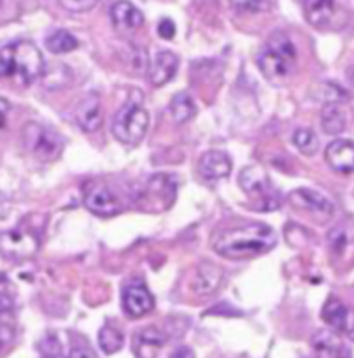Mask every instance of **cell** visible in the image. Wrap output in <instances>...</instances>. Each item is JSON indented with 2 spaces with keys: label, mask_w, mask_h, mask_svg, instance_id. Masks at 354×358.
I'll return each mask as SVG.
<instances>
[{
  "label": "cell",
  "mask_w": 354,
  "mask_h": 358,
  "mask_svg": "<svg viewBox=\"0 0 354 358\" xmlns=\"http://www.w3.org/2000/svg\"><path fill=\"white\" fill-rule=\"evenodd\" d=\"M295 65L297 50L290 37L283 32L272 34L258 55V67L261 74L272 85H284L293 76Z\"/></svg>",
  "instance_id": "3"
},
{
  "label": "cell",
  "mask_w": 354,
  "mask_h": 358,
  "mask_svg": "<svg viewBox=\"0 0 354 358\" xmlns=\"http://www.w3.org/2000/svg\"><path fill=\"white\" fill-rule=\"evenodd\" d=\"M277 244V234L265 223L230 227L221 230L212 239V248L221 257L230 260H246L269 253Z\"/></svg>",
  "instance_id": "1"
},
{
  "label": "cell",
  "mask_w": 354,
  "mask_h": 358,
  "mask_svg": "<svg viewBox=\"0 0 354 358\" xmlns=\"http://www.w3.org/2000/svg\"><path fill=\"white\" fill-rule=\"evenodd\" d=\"M44 74V57L30 41H18L0 48V79L16 78L30 85Z\"/></svg>",
  "instance_id": "2"
},
{
  "label": "cell",
  "mask_w": 354,
  "mask_h": 358,
  "mask_svg": "<svg viewBox=\"0 0 354 358\" xmlns=\"http://www.w3.org/2000/svg\"><path fill=\"white\" fill-rule=\"evenodd\" d=\"M239 183L240 188L253 201H256L254 202L256 211H274V209H279V194L274 190L269 176L261 167L251 165V167L242 169L239 176Z\"/></svg>",
  "instance_id": "5"
},
{
  "label": "cell",
  "mask_w": 354,
  "mask_h": 358,
  "mask_svg": "<svg viewBox=\"0 0 354 358\" xmlns=\"http://www.w3.org/2000/svg\"><path fill=\"white\" fill-rule=\"evenodd\" d=\"M13 339H15V330L11 325L0 323V355L11 348Z\"/></svg>",
  "instance_id": "28"
},
{
  "label": "cell",
  "mask_w": 354,
  "mask_h": 358,
  "mask_svg": "<svg viewBox=\"0 0 354 358\" xmlns=\"http://www.w3.org/2000/svg\"><path fill=\"white\" fill-rule=\"evenodd\" d=\"M98 344H101L104 353H116V351L123 348V334L118 329H115V327H104L98 332Z\"/></svg>",
  "instance_id": "24"
},
{
  "label": "cell",
  "mask_w": 354,
  "mask_h": 358,
  "mask_svg": "<svg viewBox=\"0 0 354 358\" xmlns=\"http://www.w3.org/2000/svg\"><path fill=\"white\" fill-rule=\"evenodd\" d=\"M312 346H314L318 358H339L342 353V344L335 334L328 332V330H321L312 339Z\"/></svg>",
  "instance_id": "21"
},
{
  "label": "cell",
  "mask_w": 354,
  "mask_h": 358,
  "mask_svg": "<svg viewBox=\"0 0 354 358\" xmlns=\"http://www.w3.org/2000/svg\"><path fill=\"white\" fill-rule=\"evenodd\" d=\"M223 281L221 268H218L212 264H202L198 267L197 274L193 280V290L198 295H211L219 288Z\"/></svg>",
  "instance_id": "18"
},
{
  "label": "cell",
  "mask_w": 354,
  "mask_h": 358,
  "mask_svg": "<svg viewBox=\"0 0 354 358\" xmlns=\"http://www.w3.org/2000/svg\"><path fill=\"white\" fill-rule=\"evenodd\" d=\"M75 122L84 132H95L102 125V106L97 95H90L79 104L75 111Z\"/></svg>",
  "instance_id": "17"
},
{
  "label": "cell",
  "mask_w": 354,
  "mask_h": 358,
  "mask_svg": "<svg viewBox=\"0 0 354 358\" xmlns=\"http://www.w3.org/2000/svg\"><path fill=\"white\" fill-rule=\"evenodd\" d=\"M112 25L119 32H133L144 25V16L132 2L119 0L111 8Z\"/></svg>",
  "instance_id": "11"
},
{
  "label": "cell",
  "mask_w": 354,
  "mask_h": 358,
  "mask_svg": "<svg viewBox=\"0 0 354 358\" xmlns=\"http://www.w3.org/2000/svg\"><path fill=\"white\" fill-rule=\"evenodd\" d=\"M325 158L333 171L340 172V174H351L354 169L353 143L346 139H335L326 148Z\"/></svg>",
  "instance_id": "10"
},
{
  "label": "cell",
  "mask_w": 354,
  "mask_h": 358,
  "mask_svg": "<svg viewBox=\"0 0 354 358\" xmlns=\"http://www.w3.org/2000/svg\"><path fill=\"white\" fill-rule=\"evenodd\" d=\"M170 358H195V353L190 350V348L183 346V348H177V350L172 353Z\"/></svg>",
  "instance_id": "32"
},
{
  "label": "cell",
  "mask_w": 354,
  "mask_h": 358,
  "mask_svg": "<svg viewBox=\"0 0 354 358\" xmlns=\"http://www.w3.org/2000/svg\"><path fill=\"white\" fill-rule=\"evenodd\" d=\"M346 123V113H344V109L337 102L326 104V108L321 111V127L328 136H339L340 132H344Z\"/></svg>",
  "instance_id": "20"
},
{
  "label": "cell",
  "mask_w": 354,
  "mask_h": 358,
  "mask_svg": "<svg viewBox=\"0 0 354 358\" xmlns=\"http://www.w3.org/2000/svg\"><path fill=\"white\" fill-rule=\"evenodd\" d=\"M165 341L167 337L161 330L154 329V327L144 329L133 337V353L137 358H156Z\"/></svg>",
  "instance_id": "12"
},
{
  "label": "cell",
  "mask_w": 354,
  "mask_h": 358,
  "mask_svg": "<svg viewBox=\"0 0 354 358\" xmlns=\"http://www.w3.org/2000/svg\"><path fill=\"white\" fill-rule=\"evenodd\" d=\"M290 202L298 211H305L321 220L332 218L333 213H335V206L325 195L318 194L314 190H309V188H298V190L291 192Z\"/></svg>",
  "instance_id": "9"
},
{
  "label": "cell",
  "mask_w": 354,
  "mask_h": 358,
  "mask_svg": "<svg viewBox=\"0 0 354 358\" xmlns=\"http://www.w3.org/2000/svg\"><path fill=\"white\" fill-rule=\"evenodd\" d=\"M149 125V115L142 108V101L130 99L112 120V134L123 144H139L146 136Z\"/></svg>",
  "instance_id": "4"
},
{
  "label": "cell",
  "mask_w": 354,
  "mask_h": 358,
  "mask_svg": "<svg viewBox=\"0 0 354 358\" xmlns=\"http://www.w3.org/2000/svg\"><path fill=\"white\" fill-rule=\"evenodd\" d=\"M67 358H97V357H95L88 348L78 346V348H72V351L68 353Z\"/></svg>",
  "instance_id": "31"
},
{
  "label": "cell",
  "mask_w": 354,
  "mask_h": 358,
  "mask_svg": "<svg viewBox=\"0 0 354 358\" xmlns=\"http://www.w3.org/2000/svg\"><path fill=\"white\" fill-rule=\"evenodd\" d=\"M304 15L314 29H325L332 25L335 20L337 2L335 0H305Z\"/></svg>",
  "instance_id": "14"
},
{
  "label": "cell",
  "mask_w": 354,
  "mask_h": 358,
  "mask_svg": "<svg viewBox=\"0 0 354 358\" xmlns=\"http://www.w3.org/2000/svg\"><path fill=\"white\" fill-rule=\"evenodd\" d=\"M61 8L71 13H86L91 11L101 0H58Z\"/></svg>",
  "instance_id": "27"
},
{
  "label": "cell",
  "mask_w": 354,
  "mask_h": 358,
  "mask_svg": "<svg viewBox=\"0 0 354 358\" xmlns=\"http://www.w3.org/2000/svg\"><path fill=\"white\" fill-rule=\"evenodd\" d=\"M323 320L328 323L330 327L337 330H344V332H353V323H351V311L337 299H330L325 304L321 313Z\"/></svg>",
  "instance_id": "19"
},
{
  "label": "cell",
  "mask_w": 354,
  "mask_h": 358,
  "mask_svg": "<svg viewBox=\"0 0 354 358\" xmlns=\"http://www.w3.org/2000/svg\"><path fill=\"white\" fill-rule=\"evenodd\" d=\"M177 65H179V58L175 57L172 51H160L154 57L153 64L149 67V83L153 86H163L170 81L177 72Z\"/></svg>",
  "instance_id": "13"
},
{
  "label": "cell",
  "mask_w": 354,
  "mask_h": 358,
  "mask_svg": "<svg viewBox=\"0 0 354 358\" xmlns=\"http://www.w3.org/2000/svg\"><path fill=\"white\" fill-rule=\"evenodd\" d=\"M197 113V106H195L193 99L188 94H177L174 95L170 102V115L177 123H186L191 120Z\"/></svg>",
  "instance_id": "22"
},
{
  "label": "cell",
  "mask_w": 354,
  "mask_h": 358,
  "mask_svg": "<svg viewBox=\"0 0 354 358\" xmlns=\"http://www.w3.org/2000/svg\"><path fill=\"white\" fill-rule=\"evenodd\" d=\"M158 34L163 39H174L175 36V25L172 20H161L160 25H158Z\"/></svg>",
  "instance_id": "29"
},
{
  "label": "cell",
  "mask_w": 354,
  "mask_h": 358,
  "mask_svg": "<svg viewBox=\"0 0 354 358\" xmlns=\"http://www.w3.org/2000/svg\"><path fill=\"white\" fill-rule=\"evenodd\" d=\"M23 144L34 157L43 162L57 160L64 150V141L57 132L34 122L23 129Z\"/></svg>",
  "instance_id": "6"
},
{
  "label": "cell",
  "mask_w": 354,
  "mask_h": 358,
  "mask_svg": "<svg viewBox=\"0 0 354 358\" xmlns=\"http://www.w3.org/2000/svg\"><path fill=\"white\" fill-rule=\"evenodd\" d=\"M84 206L91 213H95L97 216H104V218L116 216L123 209L118 195L111 188L105 187L104 183L88 185V188L84 192Z\"/></svg>",
  "instance_id": "8"
},
{
  "label": "cell",
  "mask_w": 354,
  "mask_h": 358,
  "mask_svg": "<svg viewBox=\"0 0 354 358\" xmlns=\"http://www.w3.org/2000/svg\"><path fill=\"white\" fill-rule=\"evenodd\" d=\"M230 4L239 13H251V15H258V13H265L270 9V0H230Z\"/></svg>",
  "instance_id": "26"
},
{
  "label": "cell",
  "mask_w": 354,
  "mask_h": 358,
  "mask_svg": "<svg viewBox=\"0 0 354 358\" xmlns=\"http://www.w3.org/2000/svg\"><path fill=\"white\" fill-rule=\"evenodd\" d=\"M123 308L133 318L147 315L154 308V301L146 287L133 285L123 292Z\"/></svg>",
  "instance_id": "16"
},
{
  "label": "cell",
  "mask_w": 354,
  "mask_h": 358,
  "mask_svg": "<svg viewBox=\"0 0 354 358\" xmlns=\"http://www.w3.org/2000/svg\"><path fill=\"white\" fill-rule=\"evenodd\" d=\"M9 111H11V104L6 99L0 97V130H4L6 123H8Z\"/></svg>",
  "instance_id": "30"
},
{
  "label": "cell",
  "mask_w": 354,
  "mask_h": 358,
  "mask_svg": "<svg viewBox=\"0 0 354 358\" xmlns=\"http://www.w3.org/2000/svg\"><path fill=\"white\" fill-rule=\"evenodd\" d=\"M79 46V41L67 30H57L46 39V48L54 55L71 53Z\"/></svg>",
  "instance_id": "23"
},
{
  "label": "cell",
  "mask_w": 354,
  "mask_h": 358,
  "mask_svg": "<svg viewBox=\"0 0 354 358\" xmlns=\"http://www.w3.org/2000/svg\"><path fill=\"white\" fill-rule=\"evenodd\" d=\"M39 250L36 236L23 230H8L0 234V255L11 262H22L34 257Z\"/></svg>",
  "instance_id": "7"
},
{
  "label": "cell",
  "mask_w": 354,
  "mask_h": 358,
  "mask_svg": "<svg viewBox=\"0 0 354 358\" xmlns=\"http://www.w3.org/2000/svg\"><path fill=\"white\" fill-rule=\"evenodd\" d=\"M293 143L304 155H314L319 150V139L309 129H298L293 134Z\"/></svg>",
  "instance_id": "25"
},
{
  "label": "cell",
  "mask_w": 354,
  "mask_h": 358,
  "mask_svg": "<svg viewBox=\"0 0 354 358\" xmlns=\"http://www.w3.org/2000/svg\"><path fill=\"white\" fill-rule=\"evenodd\" d=\"M198 171H200L202 178L216 181V179L230 176L232 160L223 151H207V153L202 155L200 162H198Z\"/></svg>",
  "instance_id": "15"
},
{
  "label": "cell",
  "mask_w": 354,
  "mask_h": 358,
  "mask_svg": "<svg viewBox=\"0 0 354 358\" xmlns=\"http://www.w3.org/2000/svg\"><path fill=\"white\" fill-rule=\"evenodd\" d=\"M13 308L11 299L6 297V295H0V315H4V313H9Z\"/></svg>",
  "instance_id": "33"
}]
</instances>
